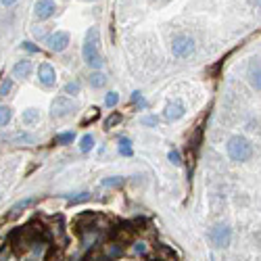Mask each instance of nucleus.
<instances>
[{
    "instance_id": "f257e3e1",
    "label": "nucleus",
    "mask_w": 261,
    "mask_h": 261,
    "mask_svg": "<svg viewBox=\"0 0 261 261\" xmlns=\"http://www.w3.org/2000/svg\"><path fill=\"white\" fill-rule=\"evenodd\" d=\"M82 57H84V61L90 65V67H103L105 63V59L103 55H100V32H98V27L92 25L86 32V40H84V48H82Z\"/></svg>"
},
{
    "instance_id": "f03ea898",
    "label": "nucleus",
    "mask_w": 261,
    "mask_h": 261,
    "mask_svg": "<svg viewBox=\"0 0 261 261\" xmlns=\"http://www.w3.org/2000/svg\"><path fill=\"white\" fill-rule=\"evenodd\" d=\"M228 157L234 163H245L253 157V144L245 136H232L228 140Z\"/></svg>"
},
{
    "instance_id": "7ed1b4c3",
    "label": "nucleus",
    "mask_w": 261,
    "mask_h": 261,
    "mask_svg": "<svg viewBox=\"0 0 261 261\" xmlns=\"http://www.w3.org/2000/svg\"><path fill=\"white\" fill-rule=\"evenodd\" d=\"M207 238L215 249H226L232 240V230H230L226 224H217L207 232Z\"/></svg>"
},
{
    "instance_id": "20e7f679",
    "label": "nucleus",
    "mask_w": 261,
    "mask_h": 261,
    "mask_svg": "<svg viewBox=\"0 0 261 261\" xmlns=\"http://www.w3.org/2000/svg\"><path fill=\"white\" fill-rule=\"evenodd\" d=\"M172 53H174V57H178V59L190 57V55L195 53V40L190 38V36H186V34L176 36V38L172 40Z\"/></svg>"
},
{
    "instance_id": "39448f33",
    "label": "nucleus",
    "mask_w": 261,
    "mask_h": 261,
    "mask_svg": "<svg viewBox=\"0 0 261 261\" xmlns=\"http://www.w3.org/2000/svg\"><path fill=\"white\" fill-rule=\"evenodd\" d=\"M75 103L71 98H67V96H57L53 100V107H50V115H53L55 119H65L69 117L71 113H75Z\"/></svg>"
},
{
    "instance_id": "423d86ee",
    "label": "nucleus",
    "mask_w": 261,
    "mask_h": 261,
    "mask_svg": "<svg viewBox=\"0 0 261 261\" xmlns=\"http://www.w3.org/2000/svg\"><path fill=\"white\" fill-rule=\"evenodd\" d=\"M46 44L53 53H63V50L69 46V34L67 32H55L46 38Z\"/></svg>"
},
{
    "instance_id": "0eeeda50",
    "label": "nucleus",
    "mask_w": 261,
    "mask_h": 261,
    "mask_svg": "<svg viewBox=\"0 0 261 261\" xmlns=\"http://www.w3.org/2000/svg\"><path fill=\"white\" fill-rule=\"evenodd\" d=\"M55 11H57L55 0H36V4H34V13H36V17L40 19V21L50 19L55 15Z\"/></svg>"
},
{
    "instance_id": "6e6552de",
    "label": "nucleus",
    "mask_w": 261,
    "mask_h": 261,
    "mask_svg": "<svg viewBox=\"0 0 261 261\" xmlns=\"http://www.w3.org/2000/svg\"><path fill=\"white\" fill-rule=\"evenodd\" d=\"M38 79H40V84L46 86V88L55 86V82H57L55 67L50 65V63H40V67H38Z\"/></svg>"
},
{
    "instance_id": "1a4fd4ad",
    "label": "nucleus",
    "mask_w": 261,
    "mask_h": 261,
    "mask_svg": "<svg viewBox=\"0 0 261 261\" xmlns=\"http://www.w3.org/2000/svg\"><path fill=\"white\" fill-rule=\"evenodd\" d=\"M182 115H184V105L180 103V100H174V103H169L165 107V119L167 122H178Z\"/></svg>"
},
{
    "instance_id": "9d476101",
    "label": "nucleus",
    "mask_w": 261,
    "mask_h": 261,
    "mask_svg": "<svg viewBox=\"0 0 261 261\" xmlns=\"http://www.w3.org/2000/svg\"><path fill=\"white\" fill-rule=\"evenodd\" d=\"M29 73H32V61H27V59H23V61H19V63L13 67V75H15V77H19V79L27 77Z\"/></svg>"
},
{
    "instance_id": "9b49d317",
    "label": "nucleus",
    "mask_w": 261,
    "mask_h": 261,
    "mask_svg": "<svg viewBox=\"0 0 261 261\" xmlns=\"http://www.w3.org/2000/svg\"><path fill=\"white\" fill-rule=\"evenodd\" d=\"M249 82L255 90H259V59H253L249 65Z\"/></svg>"
},
{
    "instance_id": "f8f14e48",
    "label": "nucleus",
    "mask_w": 261,
    "mask_h": 261,
    "mask_svg": "<svg viewBox=\"0 0 261 261\" xmlns=\"http://www.w3.org/2000/svg\"><path fill=\"white\" fill-rule=\"evenodd\" d=\"M21 119H23V126L32 128V126H36L40 122V111H38V109H25Z\"/></svg>"
},
{
    "instance_id": "ddd939ff",
    "label": "nucleus",
    "mask_w": 261,
    "mask_h": 261,
    "mask_svg": "<svg viewBox=\"0 0 261 261\" xmlns=\"http://www.w3.org/2000/svg\"><path fill=\"white\" fill-rule=\"evenodd\" d=\"M88 82H90L92 88H105L107 86V75L103 71H94V73H90Z\"/></svg>"
},
{
    "instance_id": "4468645a",
    "label": "nucleus",
    "mask_w": 261,
    "mask_h": 261,
    "mask_svg": "<svg viewBox=\"0 0 261 261\" xmlns=\"http://www.w3.org/2000/svg\"><path fill=\"white\" fill-rule=\"evenodd\" d=\"M4 140H8V142H19V144H23V142H34V138L25 134V132H19V134H13V136H4Z\"/></svg>"
},
{
    "instance_id": "2eb2a0df",
    "label": "nucleus",
    "mask_w": 261,
    "mask_h": 261,
    "mask_svg": "<svg viewBox=\"0 0 261 261\" xmlns=\"http://www.w3.org/2000/svg\"><path fill=\"white\" fill-rule=\"evenodd\" d=\"M92 148H94V136L92 134L82 136V140H79V150H82V153H90Z\"/></svg>"
},
{
    "instance_id": "dca6fc26",
    "label": "nucleus",
    "mask_w": 261,
    "mask_h": 261,
    "mask_svg": "<svg viewBox=\"0 0 261 261\" xmlns=\"http://www.w3.org/2000/svg\"><path fill=\"white\" fill-rule=\"evenodd\" d=\"M119 153L124 157H132V142H130V138H119Z\"/></svg>"
},
{
    "instance_id": "f3484780",
    "label": "nucleus",
    "mask_w": 261,
    "mask_h": 261,
    "mask_svg": "<svg viewBox=\"0 0 261 261\" xmlns=\"http://www.w3.org/2000/svg\"><path fill=\"white\" fill-rule=\"evenodd\" d=\"M200 140H203V128H196L195 130V134H193V138H190V144L188 146H193V150H195V153H196V150H198V146H200Z\"/></svg>"
},
{
    "instance_id": "a211bd4d",
    "label": "nucleus",
    "mask_w": 261,
    "mask_h": 261,
    "mask_svg": "<svg viewBox=\"0 0 261 261\" xmlns=\"http://www.w3.org/2000/svg\"><path fill=\"white\" fill-rule=\"evenodd\" d=\"M73 132H63V134H57L55 136V144H69V142H73Z\"/></svg>"
},
{
    "instance_id": "6ab92c4d",
    "label": "nucleus",
    "mask_w": 261,
    "mask_h": 261,
    "mask_svg": "<svg viewBox=\"0 0 261 261\" xmlns=\"http://www.w3.org/2000/svg\"><path fill=\"white\" fill-rule=\"evenodd\" d=\"M11 117H13L11 109L4 107V105H0V126H6L8 122H11Z\"/></svg>"
},
{
    "instance_id": "aec40b11",
    "label": "nucleus",
    "mask_w": 261,
    "mask_h": 261,
    "mask_svg": "<svg viewBox=\"0 0 261 261\" xmlns=\"http://www.w3.org/2000/svg\"><path fill=\"white\" fill-rule=\"evenodd\" d=\"M11 90H13V79L11 77H4L2 84H0V96H6Z\"/></svg>"
},
{
    "instance_id": "412c9836",
    "label": "nucleus",
    "mask_w": 261,
    "mask_h": 261,
    "mask_svg": "<svg viewBox=\"0 0 261 261\" xmlns=\"http://www.w3.org/2000/svg\"><path fill=\"white\" fill-rule=\"evenodd\" d=\"M34 203V198H25V200H21V203H17L13 209H11V215H8V217H15L19 211H21V209H25L27 205H32Z\"/></svg>"
},
{
    "instance_id": "4be33fe9",
    "label": "nucleus",
    "mask_w": 261,
    "mask_h": 261,
    "mask_svg": "<svg viewBox=\"0 0 261 261\" xmlns=\"http://www.w3.org/2000/svg\"><path fill=\"white\" fill-rule=\"evenodd\" d=\"M124 119V115L122 113H111L107 117V122H105V128H113V126H117L119 122H122Z\"/></svg>"
},
{
    "instance_id": "5701e85b",
    "label": "nucleus",
    "mask_w": 261,
    "mask_h": 261,
    "mask_svg": "<svg viewBox=\"0 0 261 261\" xmlns=\"http://www.w3.org/2000/svg\"><path fill=\"white\" fill-rule=\"evenodd\" d=\"M117 103H119V94H117V92H109V94L105 96V105H107L109 109L115 107Z\"/></svg>"
},
{
    "instance_id": "b1692460",
    "label": "nucleus",
    "mask_w": 261,
    "mask_h": 261,
    "mask_svg": "<svg viewBox=\"0 0 261 261\" xmlns=\"http://www.w3.org/2000/svg\"><path fill=\"white\" fill-rule=\"evenodd\" d=\"M65 94H69V96L79 94V82H69V84L65 86Z\"/></svg>"
},
{
    "instance_id": "393cba45",
    "label": "nucleus",
    "mask_w": 261,
    "mask_h": 261,
    "mask_svg": "<svg viewBox=\"0 0 261 261\" xmlns=\"http://www.w3.org/2000/svg\"><path fill=\"white\" fill-rule=\"evenodd\" d=\"M167 157H169V161H172L174 165H182V155H180V150H176V148L169 150Z\"/></svg>"
},
{
    "instance_id": "a878e982",
    "label": "nucleus",
    "mask_w": 261,
    "mask_h": 261,
    "mask_svg": "<svg viewBox=\"0 0 261 261\" xmlns=\"http://www.w3.org/2000/svg\"><path fill=\"white\" fill-rule=\"evenodd\" d=\"M119 184H124L122 178H107V180H103V186H119Z\"/></svg>"
},
{
    "instance_id": "bb28decb",
    "label": "nucleus",
    "mask_w": 261,
    "mask_h": 261,
    "mask_svg": "<svg viewBox=\"0 0 261 261\" xmlns=\"http://www.w3.org/2000/svg\"><path fill=\"white\" fill-rule=\"evenodd\" d=\"M140 122H142V126H157V124H159V119H157L155 115H146V117L140 119Z\"/></svg>"
},
{
    "instance_id": "cd10ccee",
    "label": "nucleus",
    "mask_w": 261,
    "mask_h": 261,
    "mask_svg": "<svg viewBox=\"0 0 261 261\" xmlns=\"http://www.w3.org/2000/svg\"><path fill=\"white\" fill-rule=\"evenodd\" d=\"M88 196H90L88 193H82V195H79V196H75V198H73V196L69 198V203H71V205H75V203H82V200H86Z\"/></svg>"
},
{
    "instance_id": "c85d7f7f",
    "label": "nucleus",
    "mask_w": 261,
    "mask_h": 261,
    "mask_svg": "<svg viewBox=\"0 0 261 261\" xmlns=\"http://www.w3.org/2000/svg\"><path fill=\"white\" fill-rule=\"evenodd\" d=\"M132 103H140V107H144L146 103H144V98H142V94H140V92H134L132 94Z\"/></svg>"
},
{
    "instance_id": "c756f323",
    "label": "nucleus",
    "mask_w": 261,
    "mask_h": 261,
    "mask_svg": "<svg viewBox=\"0 0 261 261\" xmlns=\"http://www.w3.org/2000/svg\"><path fill=\"white\" fill-rule=\"evenodd\" d=\"M134 249H136V253H138V255H142V253H146V247H144L142 243H136V247H134Z\"/></svg>"
},
{
    "instance_id": "7c9ffc66",
    "label": "nucleus",
    "mask_w": 261,
    "mask_h": 261,
    "mask_svg": "<svg viewBox=\"0 0 261 261\" xmlns=\"http://www.w3.org/2000/svg\"><path fill=\"white\" fill-rule=\"evenodd\" d=\"M23 48H25V50H29V53H36V50H38L32 42H23Z\"/></svg>"
},
{
    "instance_id": "2f4dec72",
    "label": "nucleus",
    "mask_w": 261,
    "mask_h": 261,
    "mask_svg": "<svg viewBox=\"0 0 261 261\" xmlns=\"http://www.w3.org/2000/svg\"><path fill=\"white\" fill-rule=\"evenodd\" d=\"M0 2H2L4 6H11V4H15V2H17V0H0Z\"/></svg>"
},
{
    "instance_id": "473e14b6",
    "label": "nucleus",
    "mask_w": 261,
    "mask_h": 261,
    "mask_svg": "<svg viewBox=\"0 0 261 261\" xmlns=\"http://www.w3.org/2000/svg\"><path fill=\"white\" fill-rule=\"evenodd\" d=\"M4 253H6V247H4L2 251H0V261H6V259H4Z\"/></svg>"
}]
</instances>
